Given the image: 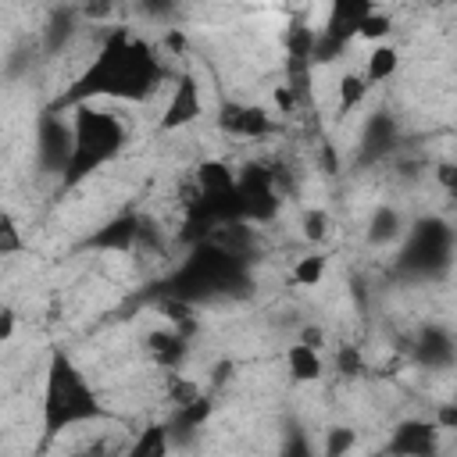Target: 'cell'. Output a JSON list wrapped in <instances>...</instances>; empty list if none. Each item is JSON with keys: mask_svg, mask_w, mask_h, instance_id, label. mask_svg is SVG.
Segmentation results:
<instances>
[{"mask_svg": "<svg viewBox=\"0 0 457 457\" xmlns=\"http://www.w3.org/2000/svg\"><path fill=\"white\" fill-rule=\"evenodd\" d=\"M389 32H393V14L382 7H371L357 25V39H386Z\"/></svg>", "mask_w": 457, "mask_h": 457, "instance_id": "24", "label": "cell"}, {"mask_svg": "<svg viewBox=\"0 0 457 457\" xmlns=\"http://www.w3.org/2000/svg\"><path fill=\"white\" fill-rule=\"evenodd\" d=\"M353 446H357V428L353 425H328L325 443H321V457H350Z\"/></svg>", "mask_w": 457, "mask_h": 457, "instance_id": "22", "label": "cell"}, {"mask_svg": "<svg viewBox=\"0 0 457 457\" xmlns=\"http://www.w3.org/2000/svg\"><path fill=\"white\" fill-rule=\"evenodd\" d=\"M339 371L343 375H361V357H357V350H339Z\"/></svg>", "mask_w": 457, "mask_h": 457, "instance_id": "31", "label": "cell"}, {"mask_svg": "<svg viewBox=\"0 0 457 457\" xmlns=\"http://www.w3.org/2000/svg\"><path fill=\"white\" fill-rule=\"evenodd\" d=\"M396 68H400V50L396 46H375L371 54H368V61H364V82L371 86V82H386V79H393L396 75Z\"/></svg>", "mask_w": 457, "mask_h": 457, "instance_id": "21", "label": "cell"}, {"mask_svg": "<svg viewBox=\"0 0 457 457\" xmlns=\"http://www.w3.org/2000/svg\"><path fill=\"white\" fill-rule=\"evenodd\" d=\"M371 7H375L371 0H336V4L328 7L325 25L318 29V36H325V39L346 46V43L357 36V25H361V18H364Z\"/></svg>", "mask_w": 457, "mask_h": 457, "instance_id": "13", "label": "cell"}, {"mask_svg": "<svg viewBox=\"0 0 457 457\" xmlns=\"http://www.w3.org/2000/svg\"><path fill=\"white\" fill-rule=\"evenodd\" d=\"M286 371H289L293 382H318L325 375V361H321L318 350H307V346L293 343L286 350Z\"/></svg>", "mask_w": 457, "mask_h": 457, "instance_id": "19", "label": "cell"}, {"mask_svg": "<svg viewBox=\"0 0 457 457\" xmlns=\"http://www.w3.org/2000/svg\"><path fill=\"white\" fill-rule=\"evenodd\" d=\"M125 139H129L125 121L114 118L111 111H100L93 104L71 107V157L61 175V186L71 189L82 179H89L96 168L114 161L125 150Z\"/></svg>", "mask_w": 457, "mask_h": 457, "instance_id": "3", "label": "cell"}, {"mask_svg": "<svg viewBox=\"0 0 457 457\" xmlns=\"http://www.w3.org/2000/svg\"><path fill=\"white\" fill-rule=\"evenodd\" d=\"M171 443H168V425L164 421H150L125 450V457H168Z\"/></svg>", "mask_w": 457, "mask_h": 457, "instance_id": "20", "label": "cell"}, {"mask_svg": "<svg viewBox=\"0 0 457 457\" xmlns=\"http://www.w3.org/2000/svg\"><path fill=\"white\" fill-rule=\"evenodd\" d=\"M400 236H403V214H400L396 207H389V204H378V207L371 211V218H368L364 239H368L371 246H389V243H396Z\"/></svg>", "mask_w": 457, "mask_h": 457, "instance_id": "17", "label": "cell"}, {"mask_svg": "<svg viewBox=\"0 0 457 457\" xmlns=\"http://www.w3.org/2000/svg\"><path fill=\"white\" fill-rule=\"evenodd\" d=\"M278 457H314V450H311L307 436L293 428V432L286 436V443H282V453H278Z\"/></svg>", "mask_w": 457, "mask_h": 457, "instance_id": "28", "label": "cell"}, {"mask_svg": "<svg viewBox=\"0 0 457 457\" xmlns=\"http://www.w3.org/2000/svg\"><path fill=\"white\" fill-rule=\"evenodd\" d=\"M296 343L307 346V350H321V346H325V328H321V325H303Z\"/></svg>", "mask_w": 457, "mask_h": 457, "instance_id": "30", "label": "cell"}, {"mask_svg": "<svg viewBox=\"0 0 457 457\" xmlns=\"http://www.w3.org/2000/svg\"><path fill=\"white\" fill-rule=\"evenodd\" d=\"M71 157V121L61 111H43L36 129V164L43 175H64Z\"/></svg>", "mask_w": 457, "mask_h": 457, "instance_id": "6", "label": "cell"}, {"mask_svg": "<svg viewBox=\"0 0 457 457\" xmlns=\"http://www.w3.org/2000/svg\"><path fill=\"white\" fill-rule=\"evenodd\" d=\"M386 453L389 457H436L439 453V428L428 418H403L389 432Z\"/></svg>", "mask_w": 457, "mask_h": 457, "instance_id": "8", "label": "cell"}, {"mask_svg": "<svg viewBox=\"0 0 457 457\" xmlns=\"http://www.w3.org/2000/svg\"><path fill=\"white\" fill-rule=\"evenodd\" d=\"M204 111V100H200V86H196V75L182 71L171 86V96L164 104V114H161V132H171V129H186L189 121H196Z\"/></svg>", "mask_w": 457, "mask_h": 457, "instance_id": "9", "label": "cell"}, {"mask_svg": "<svg viewBox=\"0 0 457 457\" xmlns=\"http://www.w3.org/2000/svg\"><path fill=\"white\" fill-rule=\"evenodd\" d=\"M236 207H239V221H271L278 214L282 193L268 168L246 164L243 171H236Z\"/></svg>", "mask_w": 457, "mask_h": 457, "instance_id": "5", "label": "cell"}, {"mask_svg": "<svg viewBox=\"0 0 457 457\" xmlns=\"http://www.w3.org/2000/svg\"><path fill=\"white\" fill-rule=\"evenodd\" d=\"M207 418H211V400L207 396H196V400L175 407L171 421H164L168 425V443L171 446H189L200 436V428L207 425Z\"/></svg>", "mask_w": 457, "mask_h": 457, "instance_id": "15", "label": "cell"}, {"mask_svg": "<svg viewBox=\"0 0 457 457\" xmlns=\"http://www.w3.org/2000/svg\"><path fill=\"white\" fill-rule=\"evenodd\" d=\"M104 414L107 411L96 400L86 375L79 371V364L68 353L54 350L46 361V382H43V432L57 436L71 425L100 421Z\"/></svg>", "mask_w": 457, "mask_h": 457, "instance_id": "2", "label": "cell"}, {"mask_svg": "<svg viewBox=\"0 0 457 457\" xmlns=\"http://www.w3.org/2000/svg\"><path fill=\"white\" fill-rule=\"evenodd\" d=\"M411 353H414V361H418L421 368H428V371H446V368L453 364V336H450V328H443V325H425V328L414 336Z\"/></svg>", "mask_w": 457, "mask_h": 457, "instance_id": "12", "label": "cell"}, {"mask_svg": "<svg viewBox=\"0 0 457 457\" xmlns=\"http://www.w3.org/2000/svg\"><path fill=\"white\" fill-rule=\"evenodd\" d=\"M186 350H189V343H186V336L175 332V328H154V332L146 336V353H150L154 364H161V368H179L182 357H186Z\"/></svg>", "mask_w": 457, "mask_h": 457, "instance_id": "16", "label": "cell"}, {"mask_svg": "<svg viewBox=\"0 0 457 457\" xmlns=\"http://www.w3.org/2000/svg\"><path fill=\"white\" fill-rule=\"evenodd\" d=\"M439 182H443L446 189H453V164H450V161L439 164Z\"/></svg>", "mask_w": 457, "mask_h": 457, "instance_id": "35", "label": "cell"}, {"mask_svg": "<svg viewBox=\"0 0 457 457\" xmlns=\"http://www.w3.org/2000/svg\"><path fill=\"white\" fill-rule=\"evenodd\" d=\"M325 268H328V257L325 253H307L293 264V282L296 286H318L325 278Z\"/></svg>", "mask_w": 457, "mask_h": 457, "instance_id": "23", "label": "cell"}, {"mask_svg": "<svg viewBox=\"0 0 457 457\" xmlns=\"http://www.w3.org/2000/svg\"><path fill=\"white\" fill-rule=\"evenodd\" d=\"M71 457H93V453H71Z\"/></svg>", "mask_w": 457, "mask_h": 457, "instance_id": "36", "label": "cell"}, {"mask_svg": "<svg viewBox=\"0 0 457 457\" xmlns=\"http://www.w3.org/2000/svg\"><path fill=\"white\" fill-rule=\"evenodd\" d=\"M321 164H325V175H336V154L328 143H321Z\"/></svg>", "mask_w": 457, "mask_h": 457, "instance_id": "34", "label": "cell"}, {"mask_svg": "<svg viewBox=\"0 0 457 457\" xmlns=\"http://www.w3.org/2000/svg\"><path fill=\"white\" fill-rule=\"evenodd\" d=\"M300 228H303V239H307V243H321V239L328 236V228H332V221H328V211H321V207H311V211H303V218H300Z\"/></svg>", "mask_w": 457, "mask_h": 457, "instance_id": "27", "label": "cell"}, {"mask_svg": "<svg viewBox=\"0 0 457 457\" xmlns=\"http://www.w3.org/2000/svg\"><path fill=\"white\" fill-rule=\"evenodd\" d=\"M450 246H453V232L446 221L439 218H425L414 225L411 232V246H407V261L421 264V271H432V264L446 268L450 264Z\"/></svg>", "mask_w": 457, "mask_h": 457, "instance_id": "7", "label": "cell"}, {"mask_svg": "<svg viewBox=\"0 0 457 457\" xmlns=\"http://www.w3.org/2000/svg\"><path fill=\"white\" fill-rule=\"evenodd\" d=\"M275 107H278V114H296V107H300V96L282 82V86H275Z\"/></svg>", "mask_w": 457, "mask_h": 457, "instance_id": "29", "label": "cell"}, {"mask_svg": "<svg viewBox=\"0 0 457 457\" xmlns=\"http://www.w3.org/2000/svg\"><path fill=\"white\" fill-rule=\"evenodd\" d=\"M218 125L221 132L239 136V139H264L275 132V121L261 104H225L218 114Z\"/></svg>", "mask_w": 457, "mask_h": 457, "instance_id": "10", "label": "cell"}, {"mask_svg": "<svg viewBox=\"0 0 457 457\" xmlns=\"http://www.w3.org/2000/svg\"><path fill=\"white\" fill-rule=\"evenodd\" d=\"M71 36H75V11H71V7L50 11L46 29H43V54H46V57L61 54V50L71 43Z\"/></svg>", "mask_w": 457, "mask_h": 457, "instance_id": "18", "label": "cell"}, {"mask_svg": "<svg viewBox=\"0 0 457 457\" xmlns=\"http://www.w3.org/2000/svg\"><path fill=\"white\" fill-rule=\"evenodd\" d=\"M14 325H18V314L11 307H0V343H7L14 336Z\"/></svg>", "mask_w": 457, "mask_h": 457, "instance_id": "32", "label": "cell"}, {"mask_svg": "<svg viewBox=\"0 0 457 457\" xmlns=\"http://www.w3.org/2000/svg\"><path fill=\"white\" fill-rule=\"evenodd\" d=\"M161 82H164V64L157 57V50L121 25L104 36L96 57L79 71V79L64 89V96L57 100L54 111L82 107L100 96L136 104V100L154 96Z\"/></svg>", "mask_w": 457, "mask_h": 457, "instance_id": "1", "label": "cell"}, {"mask_svg": "<svg viewBox=\"0 0 457 457\" xmlns=\"http://www.w3.org/2000/svg\"><path fill=\"white\" fill-rule=\"evenodd\" d=\"M432 425H436V428H439V432H443V428H453V425H457V407H453V403H443V407H439V414H436V421H432Z\"/></svg>", "mask_w": 457, "mask_h": 457, "instance_id": "33", "label": "cell"}, {"mask_svg": "<svg viewBox=\"0 0 457 457\" xmlns=\"http://www.w3.org/2000/svg\"><path fill=\"white\" fill-rule=\"evenodd\" d=\"M29 243H25V236H21V228H18V221L7 214V211H0V257H11V253H21Z\"/></svg>", "mask_w": 457, "mask_h": 457, "instance_id": "26", "label": "cell"}, {"mask_svg": "<svg viewBox=\"0 0 457 457\" xmlns=\"http://www.w3.org/2000/svg\"><path fill=\"white\" fill-rule=\"evenodd\" d=\"M139 239V214L125 211V214H114L111 221H104L89 239L86 246L89 250H100V253H129Z\"/></svg>", "mask_w": 457, "mask_h": 457, "instance_id": "11", "label": "cell"}, {"mask_svg": "<svg viewBox=\"0 0 457 457\" xmlns=\"http://www.w3.org/2000/svg\"><path fill=\"white\" fill-rule=\"evenodd\" d=\"M396 146H400V121L389 111H375L364 121V132H361V157L378 161V157L393 154Z\"/></svg>", "mask_w": 457, "mask_h": 457, "instance_id": "14", "label": "cell"}, {"mask_svg": "<svg viewBox=\"0 0 457 457\" xmlns=\"http://www.w3.org/2000/svg\"><path fill=\"white\" fill-rule=\"evenodd\" d=\"M364 93H368V82H364L357 71H346V75L339 79V114H350V111L364 100Z\"/></svg>", "mask_w": 457, "mask_h": 457, "instance_id": "25", "label": "cell"}, {"mask_svg": "<svg viewBox=\"0 0 457 457\" xmlns=\"http://www.w3.org/2000/svg\"><path fill=\"white\" fill-rule=\"evenodd\" d=\"M246 282V264L239 257H232L228 250H221L214 239L200 243L186 264L179 268L175 282H171V296L175 300H186L193 303L196 296L207 300V296H221L228 293L232 286H243Z\"/></svg>", "mask_w": 457, "mask_h": 457, "instance_id": "4", "label": "cell"}]
</instances>
